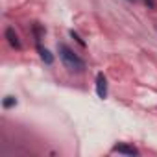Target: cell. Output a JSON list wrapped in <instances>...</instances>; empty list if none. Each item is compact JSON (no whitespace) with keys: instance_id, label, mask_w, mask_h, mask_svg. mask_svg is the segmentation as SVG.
I'll return each mask as SVG.
<instances>
[{"instance_id":"cell-4","label":"cell","mask_w":157,"mask_h":157,"mask_svg":"<svg viewBox=\"0 0 157 157\" xmlns=\"http://www.w3.org/2000/svg\"><path fill=\"white\" fill-rule=\"evenodd\" d=\"M4 37L8 39V43H10V46L11 48H15V50H21L22 48V44H21V39H19V35H17V32H15V28H6V32H4Z\"/></svg>"},{"instance_id":"cell-8","label":"cell","mask_w":157,"mask_h":157,"mask_svg":"<svg viewBox=\"0 0 157 157\" xmlns=\"http://www.w3.org/2000/svg\"><path fill=\"white\" fill-rule=\"evenodd\" d=\"M144 4H146L150 10H155V8H157V2H155V0H144Z\"/></svg>"},{"instance_id":"cell-6","label":"cell","mask_w":157,"mask_h":157,"mask_svg":"<svg viewBox=\"0 0 157 157\" xmlns=\"http://www.w3.org/2000/svg\"><path fill=\"white\" fill-rule=\"evenodd\" d=\"M17 96H6L4 100H2V105H4V109H11V107H15L17 105Z\"/></svg>"},{"instance_id":"cell-2","label":"cell","mask_w":157,"mask_h":157,"mask_svg":"<svg viewBox=\"0 0 157 157\" xmlns=\"http://www.w3.org/2000/svg\"><path fill=\"white\" fill-rule=\"evenodd\" d=\"M94 83H96V94H98V98L105 100L107 98V78H105L104 72H98L96 74Z\"/></svg>"},{"instance_id":"cell-5","label":"cell","mask_w":157,"mask_h":157,"mask_svg":"<svg viewBox=\"0 0 157 157\" xmlns=\"http://www.w3.org/2000/svg\"><path fill=\"white\" fill-rule=\"evenodd\" d=\"M37 52H39V56H41V59L46 63V65H52L54 63V56H52V52L48 50V48H43L39 43H37Z\"/></svg>"},{"instance_id":"cell-1","label":"cell","mask_w":157,"mask_h":157,"mask_svg":"<svg viewBox=\"0 0 157 157\" xmlns=\"http://www.w3.org/2000/svg\"><path fill=\"white\" fill-rule=\"evenodd\" d=\"M57 52H59V59H61V63L65 65V68L68 70V72H76V74H80V72H83L85 68H87V65H85V61L78 56L68 44H65V43H59L57 44Z\"/></svg>"},{"instance_id":"cell-9","label":"cell","mask_w":157,"mask_h":157,"mask_svg":"<svg viewBox=\"0 0 157 157\" xmlns=\"http://www.w3.org/2000/svg\"><path fill=\"white\" fill-rule=\"evenodd\" d=\"M129 2H137V0H129Z\"/></svg>"},{"instance_id":"cell-7","label":"cell","mask_w":157,"mask_h":157,"mask_svg":"<svg viewBox=\"0 0 157 157\" xmlns=\"http://www.w3.org/2000/svg\"><path fill=\"white\" fill-rule=\"evenodd\" d=\"M70 37H72V39H76V43H78V44H80V46H83V48L87 46V44H85V41H83V39H82L80 35H78V33H76L74 30H70Z\"/></svg>"},{"instance_id":"cell-3","label":"cell","mask_w":157,"mask_h":157,"mask_svg":"<svg viewBox=\"0 0 157 157\" xmlns=\"http://www.w3.org/2000/svg\"><path fill=\"white\" fill-rule=\"evenodd\" d=\"M111 151H113V153L129 155V157H133V155H139V153H140V151H139V150H137L133 144H126V142H118V144H115Z\"/></svg>"}]
</instances>
